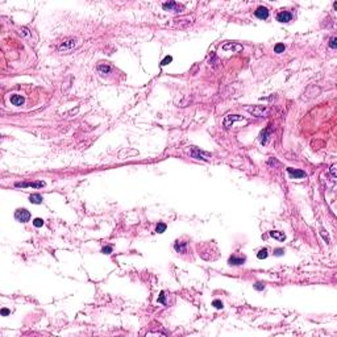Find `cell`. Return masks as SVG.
Here are the masks:
<instances>
[{"mask_svg": "<svg viewBox=\"0 0 337 337\" xmlns=\"http://www.w3.org/2000/svg\"><path fill=\"white\" fill-rule=\"evenodd\" d=\"M79 44L81 42H79V40H77V38H66V40H63L61 42V45L58 46V50L62 54H69L75 48H78Z\"/></svg>", "mask_w": 337, "mask_h": 337, "instance_id": "cell-1", "label": "cell"}, {"mask_svg": "<svg viewBox=\"0 0 337 337\" xmlns=\"http://www.w3.org/2000/svg\"><path fill=\"white\" fill-rule=\"evenodd\" d=\"M236 121H244V123H246L244 119H242V116H240V115H227L225 119H224V121H223V124H224L225 129H228V128H231Z\"/></svg>", "mask_w": 337, "mask_h": 337, "instance_id": "cell-2", "label": "cell"}, {"mask_svg": "<svg viewBox=\"0 0 337 337\" xmlns=\"http://www.w3.org/2000/svg\"><path fill=\"white\" fill-rule=\"evenodd\" d=\"M15 217H16V220H19L20 223H27L31 219V214H29V211H27L25 208H21V210H17L15 212Z\"/></svg>", "mask_w": 337, "mask_h": 337, "instance_id": "cell-3", "label": "cell"}, {"mask_svg": "<svg viewBox=\"0 0 337 337\" xmlns=\"http://www.w3.org/2000/svg\"><path fill=\"white\" fill-rule=\"evenodd\" d=\"M191 156L194 157V158H196V160H203V161H208V160L211 158V154H210V153L200 152L199 149H192Z\"/></svg>", "mask_w": 337, "mask_h": 337, "instance_id": "cell-4", "label": "cell"}, {"mask_svg": "<svg viewBox=\"0 0 337 337\" xmlns=\"http://www.w3.org/2000/svg\"><path fill=\"white\" fill-rule=\"evenodd\" d=\"M291 19H292V15L289 11H282L277 15V21L279 23H289L291 21Z\"/></svg>", "mask_w": 337, "mask_h": 337, "instance_id": "cell-5", "label": "cell"}, {"mask_svg": "<svg viewBox=\"0 0 337 337\" xmlns=\"http://www.w3.org/2000/svg\"><path fill=\"white\" fill-rule=\"evenodd\" d=\"M45 186V182L38 181V182H24V183H16V187H34V188H40Z\"/></svg>", "mask_w": 337, "mask_h": 337, "instance_id": "cell-6", "label": "cell"}, {"mask_svg": "<svg viewBox=\"0 0 337 337\" xmlns=\"http://www.w3.org/2000/svg\"><path fill=\"white\" fill-rule=\"evenodd\" d=\"M254 15H256L257 19L266 20L267 16H269V9H267L266 7H258V8H257V11L254 12Z\"/></svg>", "mask_w": 337, "mask_h": 337, "instance_id": "cell-7", "label": "cell"}, {"mask_svg": "<svg viewBox=\"0 0 337 337\" xmlns=\"http://www.w3.org/2000/svg\"><path fill=\"white\" fill-rule=\"evenodd\" d=\"M246 261L245 257H237V256H232L229 260H228V264L231 266H240L244 265V262Z\"/></svg>", "mask_w": 337, "mask_h": 337, "instance_id": "cell-8", "label": "cell"}, {"mask_svg": "<svg viewBox=\"0 0 337 337\" xmlns=\"http://www.w3.org/2000/svg\"><path fill=\"white\" fill-rule=\"evenodd\" d=\"M287 173H289V175L291 178H304L306 177V173L304 171H302V170H298V168H292V167H289L287 168Z\"/></svg>", "mask_w": 337, "mask_h": 337, "instance_id": "cell-9", "label": "cell"}, {"mask_svg": "<svg viewBox=\"0 0 337 337\" xmlns=\"http://www.w3.org/2000/svg\"><path fill=\"white\" fill-rule=\"evenodd\" d=\"M246 111H249L250 113H253L254 116L257 117H261V116H264V113H265V108H262V107H258V106H256V107H246Z\"/></svg>", "mask_w": 337, "mask_h": 337, "instance_id": "cell-10", "label": "cell"}, {"mask_svg": "<svg viewBox=\"0 0 337 337\" xmlns=\"http://www.w3.org/2000/svg\"><path fill=\"white\" fill-rule=\"evenodd\" d=\"M163 9L165 11H174V12H181V7L178 6L175 2H168V3H165L163 4Z\"/></svg>", "mask_w": 337, "mask_h": 337, "instance_id": "cell-11", "label": "cell"}, {"mask_svg": "<svg viewBox=\"0 0 337 337\" xmlns=\"http://www.w3.org/2000/svg\"><path fill=\"white\" fill-rule=\"evenodd\" d=\"M270 236L273 237V239L278 240V241H285V239H286L285 232H279V231H271L270 232Z\"/></svg>", "mask_w": 337, "mask_h": 337, "instance_id": "cell-12", "label": "cell"}, {"mask_svg": "<svg viewBox=\"0 0 337 337\" xmlns=\"http://www.w3.org/2000/svg\"><path fill=\"white\" fill-rule=\"evenodd\" d=\"M11 103L13 104V106L20 107V106H23L24 104V98L21 95H12L11 96Z\"/></svg>", "mask_w": 337, "mask_h": 337, "instance_id": "cell-13", "label": "cell"}, {"mask_svg": "<svg viewBox=\"0 0 337 337\" xmlns=\"http://www.w3.org/2000/svg\"><path fill=\"white\" fill-rule=\"evenodd\" d=\"M186 246H187V242H185V241H177L175 242V245H174V248H175V250L178 252V253H186Z\"/></svg>", "mask_w": 337, "mask_h": 337, "instance_id": "cell-14", "label": "cell"}, {"mask_svg": "<svg viewBox=\"0 0 337 337\" xmlns=\"http://www.w3.org/2000/svg\"><path fill=\"white\" fill-rule=\"evenodd\" d=\"M42 196L40 195V194H32L31 196H29V202L33 203V204H41L42 203Z\"/></svg>", "mask_w": 337, "mask_h": 337, "instance_id": "cell-15", "label": "cell"}, {"mask_svg": "<svg viewBox=\"0 0 337 337\" xmlns=\"http://www.w3.org/2000/svg\"><path fill=\"white\" fill-rule=\"evenodd\" d=\"M270 132H271V128L269 127V128H267L266 131H264V132L261 133V136H260V141H261V144H262V145H265V144L267 142V137H269Z\"/></svg>", "mask_w": 337, "mask_h": 337, "instance_id": "cell-16", "label": "cell"}, {"mask_svg": "<svg viewBox=\"0 0 337 337\" xmlns=\"http://www.w3.org/2000/svg\"><path fill=\"white\" fill-rule=\"evenodd\" d=\"M267 254H269V250H267L266 248H264V249H261L258 253H257V258H258V260H265L266 257H267Z\"/></svg>", "mask_w": 337, "mask_h": 337, "instance_id": "cell-17", "label": "cell"}, {"mask_svg": "<svg viewBox=\"0 0 337 337\" xmlns=\"http://www.w3.org/2000/svg\"><path fill=\"white\" fill-rule=\"evenodd\" d=\"M98 70L100 71L102 74H108V73L111 71V67L108 66V65H99L98 66Z\"/></svg>", "mask_w": 337, "mask_h": 337, "instance_id": "cell-18", "label": "cell"}, {"mask_svg": "<svg viewBox=\"0 0 337 337\" xmlns=\"http://www.w3.org/2000/svg\"><path fill=\"white\" fill-rule=\"evenodd\" d=\"M223 49H224V50H228V49H236V50H240L241 49V46H239V45H236V44H225L224 46H223Z\"/></svg>", "mask_w": 337, "mask_h": 337, "instance_id": "cell-19", "label": "cell"}, {"mask_svg": "<svg viewBox=\"0 0 337 337\" xmlns=\"http://www.w3.org/2000/svg\"><path fill=\"white\" fill-rule=\"evenodd\" d=\"M165 231H166V224H165V223H160V224L157 225V228H156L157 233H163Z\"/></svg>", "mask_w": 337, "mask_h": 337, "instance_id": "cell-20", "label": "cell"}, {"mask_svg": "<svg viewBox=\"0 0 337 337\" xmlns=\"http://www.w3.org/2000/svg\"><path fill=\"white\" fill-rule=\"evenodd\" d=\"M285 49H286V48H285L283 44H277L275 48H274V52L279 54V53H283V52H285Z\"/></svg>", "mask_w": 337, "mask_h": 337, "instance_id": "cell-21", "label": "cell"}, {"mask_svg": "<svg viewBox=\"0 0 337 337\" xmlns=\"http://www.w3.org/2000/svg\"><path fill=\"white\" fill-rule=\"evenodd\" d=\"M171 61H173V57H171V56H166L165 58L162 59L161 65H162V66H166V65H168V63H170Z\"/></svg>", "mask_w": 337, "mask_h": 337, "instance_id": "cell-22", "label": "cell"}, {"mask_svg": "<svg viewBox=\"0 0 337 337\" xmlns=\"http://www.w3.org/2000/svg\"><path fill=\"white\" fill-rule=\"evenodd\" d=\"M33 225L36 227V228L42 227V225H44V220H42V219H40V217H37V219H34V220H33Z\"/></svg>", "mask_w": 337, "mask_h": 337, "instance_id": "cell-23", "label": "cell"}, {"mask_svg": "<svg viewBox=\"0 0 337 337\" xmlns=\"http://www.w3.org/2000/svg\"><path fill=\"white\" fill-rule=\"evenodd\" d=\"M212 306L215 307V308H217V310H220V308H223V302L221 300H214L212 302Z\"/></svg>", "mask_w": 337, "mask_h": 337, "instance_id": "cell-24", "label": "cell"}, {"mask_svg": "<svg viewBox=\"0 0 337 337\" xmlns=\"http://www.w3.org/2000/svg\"><path fill=\"white\" fill-rule=\"evenodd\" d=\"M337 46V38L336 37H332L331 38V42H329V48L331 49H336Z\"/></svg>", "mask_w": 337, "mask_h": 337, "instance_id": "cell-25", "label": "cell"}, {"mask_svg": "<svg viewBox=\"0 0 337 337\" xmlns=\"http://www.w3.org/2000/svg\"><path fill=\"white\" fill-rule=\"evenodd\" d=\"M254 289L257 290V291H262L265 289V285L264 283H261V282H257V283L254 285Z\"/></svg>", "mask_w": 337, "mask_h": 337, "instance_id": "cell-26", "label": "cell"}, {"mask_svg": "<svg viewBox=\"0 0 337 337\" xmlns=\"http://www.w3.org/2000/svg\"><path fill=\"white\" fill-rule=\"evenodd\" d=\"M111 252H112V246H104L103 249H102V253H103V254H110Z\"/></svg>", "mask_w": 337, "mask_h": 337, "instance_id": "cell-27", "label": "cell"}, {"mask_svg": "<svg viewBox=\"0 0 337 337\" xmlns=\"http://www.w3.org/2000/svg\"><path fill=\"white\" fill-rule=\"evenodd\" d=\"M283 253H285V250H283V249H275V250H274V254H275L277 257L283 256Z\"/></svg>", "mask_w": 337, "mask_h": 337, "instance_id": "cell-28", "label": "cell"}, {"mask_svg": "<svg viewBox=\"0 0 337 337\" xmlns=\"http://www.w3.org/2000/svg\"><path fill=\"white\" fill-rule=\"evenodd\" d=\"M158 302H160V303H163V304H165V294H163V292H161V296L158 298Z\"/></svg>", "mask_w": 337, "mask_h": 337, "instance_id": "cell-29", "label": "cell"}, {"mask_svg": "<svg viewBox=\"0 0 337 337\" xmlns=\"http://www.w3.org/2000/svg\"><path fill=\"white\" fill-rule=\"evenodd\" d=\"M335 170H336V166L333 165V166L331 167V173H332V177H333V178H336V173H335Z\"/></svg>", "mask_w": 337, "mask_h": 337, "instance_id": "cell-30", "label": "cell"}, {"mask_svg": "<svg viewBox=\"0 0 337 337\" xmlns=\"http://www.w3.org/2000/svg\"><path fill=\"white\" fill-rule=\"evenodd\" d=\"M2 315H3V316H7V315H9V311H8L7 308H3V310H2Z\"/></svg>", "mask_w": 337, "mask_h": 337, "instance_id": "cell-31", "label": "cell"}]
</instances>
